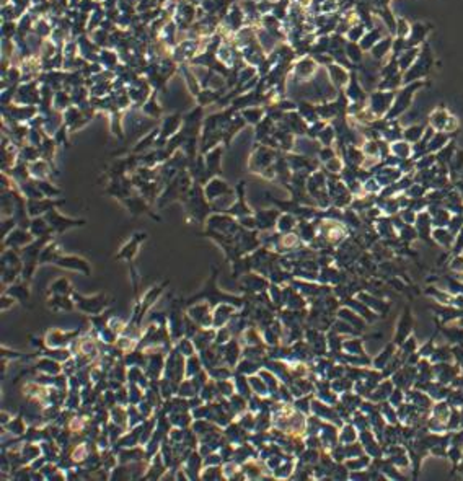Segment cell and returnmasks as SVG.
<instances>
[{"mask_svg":"<svg viewBox=\"0 0 463 481\" xmlns=\"http://www.w3.org/2000/svg\"><path fill=\"white\" fill-rule=\"evenodd\" d=\"M431 64H432L431 48L427 44H424V46H422V51L418 56V59H416V62L411 65L408 70H406V74L403 77L405 82H411L414 79H421V77H424L427 72H429Z\"/></svg>","mask_w":463,"mask_h":481,"instance_id":"6da1fadb","label":"cell"},{"mask_svg":"<svg viewBox=\"0 0 463 481\" xmlns=\"http://www.w3.org/2000/svg\"><path fill=\"white\" fill-rule=\"evenodd\" d=\"M427 31H431V25H424V23H414L411 25V33L408 36V44L409 48L413 46H418L419 43H422L426 38Z\"/></svg>","mask_w":463,"mask_h":481,"instance_id":"7a4b0ae2","label":"cell"},{"mask_svg":"<svg viewBox=\"0 0 463 481\" xmlns=\"http://www.w3.org/2000/svg\"><path fill=\"white\" fill-rule=\"evenodd\" d=\"M419 53H421V49L418 48V46H413V48H408V49L403 51V54H401L400 59H398V67H400L401 72H406V70H408L411 65L416 62Z\"/></svg>","mask_w":463,"mask_h":481,"instance_id":"3957f363","label":"cell"},{"mask_svg":"<svg viewBox=\"0 0 463 481\" xmlns=\"http://www.w3.org/2000/svg\"><path fill=\"white\" fill-rule=\"evenodd\" d=\"M391 46H393V39L391 38H385V39L379 41V43L374 46V56L377 59H381L383 56H386V53L390 51Z\"/></svg>","mask_w":463,"mask_h":481,"instance_id":"277c9868","label":"cell"},{"mask_svg":"<svg viewBox=\"0 0 463 481\" xmlns=\"http://www.w3.org/2000/svg\"><path fill=\"white\" fill-rule=\"evenodd\" d=\"M396 36L398 38H408L411 33V25L405 18H396Z\"/></svg>","mask_w":463,"mask_h":481,"instance_id":"5b68a950","label":"cell"}]
</instances>
